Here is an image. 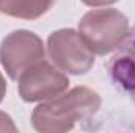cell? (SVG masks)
<instances>
[{
  "label": "cell",
  "instance_id": "obj_1",
  "mask_svg": "<svg viewBox=\"0 0 135 133\" xmlns=\"http://www.w3.org/2000/svg\"><path fill=\"white\" fill-rule=\"evenodd\" d=\"M101 106V97L86 86H75L33 110L32 122L38 132L57 133L71 130L79 121L90 119Z\"/></svg>",
  "mask_w": 135,
  "mask_h": 133
},
{
  "label": "cell",
  "instance_id": "obj_2",
  "mask_svg": "<svg viewBox=\"0 0 135 133\" xmlns=\"http://www.w3.org/2000/svg\"><path fill=\"white\" fill-rule=\"evenodd\" d=\"M129 32L127 17L113 8L91 9L79 22V33L94 55H107L118 50Z\"/></svg>",
  "mask_w": 135,
  "mask_h": 133
},
{
  "label": "cell",
  "instance_id": "obj_3",
  "mask_svg": "<svg viewBox=\"0 0 135 133\" xmlns=\"http://www.w3.org/2000/svg\"><path fill=\"white\" fill-rule=\"evenodd\" d=\"M47 52L52 63L66 74L83 75L94 64V52L82 34L72 28H61L50 34Z\"/></svg>",
  "mask_w": 135,
  "mask_h": 133
},
{
  "label": "cell",
  "instance_id": "obj_4",
  "mask_svg": "<svg viewBox=\"0 0 135 133\" xmlns=\"http://www.w3.org/2000/svg\"><path fill=\"white\" fill-rule=\"evenodd\" d=\"M44 44L41 38L28 30L9 33L0 45V63L11 80H17L24 70L44 60Z\"/></svg>",
  "mask_w": 135,
  "mask_h": 133
},
{
  "label": "cell",
  "instance_id": "obj_5",
  "mask_svg": "<svg viewBox=\"0 0 135 133\" xmlns=\"http://www.w3.org/2000/svg\"><path fill=\"white\" fill-rule=\"evenodd\" d=\"M17 83L24 102H41L63 94L69 86V78L57 66L41 60L24 70Z\"/></svg>",
  "mask_w": 135,
  "mask_h": 133
},
{
  "label": "cell",
  "instance_id": "obj_6",
  "mask_svg": "<svg viewBox=\"0 0 135 133\" xmlns=\"http://www.w3.org/2000/svg\"><path fill=\"white\" fill-rule=\"evenodd\" d=\"M107 72L112 83L124 94L135 93V30L121 44L118 52L107 63Z\"/></svg>",
  "mask_w": 135,
  "mask_h": 133
},
{
  "label": "cell",
  "instance_id": "obj_7",
  "mask_svg": "<svg viewBox=\"0 0 135 133\" xmlns=\"http://www.w3.org/2000/svg\"><path fill=\"white\" fill-rule=\"evenodd\" d=\"M57 0H0V13L25 19V21H35L46 14Z\"/></svg>",
  "mask_w": 135,
  "mask_h": 133
},
{
  "label": "cell",
  "instance_id": "obj_8",
  "mask_svg": "<svg viewBox=\"0 0 135 133\" xmlns=\"http://www.w3.org/2000/svg\"><path fill=\"white\" fill-rule=\"evenodd\" d=\"M0 132H16V125L13 124V119L3 111H0Z\"/></svg>",
  "mask_w": 135,
  "mask_h": 133
},
{
  "label": "cell",
  "instance_id": "obj_9",
  "mask_svg": "<svg viewBox=\"0 0 135 133\" xmlns=\"http://www.w3.org/2000/svg\"><path fill=\"white\" fill-rule=\"evenodd\" d=\"M85 5L88 6H107V5H113L118 0H82Z\"/></svg>",
  "mask_w": 135,
  "mask_h": 133
},
{
  "label": "cell",
  "instance_id": "obj_10",
  "mask_svg": "<svg viewBox=\"0 0 135 133\" xmlns=\"http://www.w3.org/2000/svg\"><path fill=\"white\" fill-rule=\"evenodd\" d=\"M5 94H6V83H5V78H3V75L0 74V102L3 100Z\"/></svg>",
  "mask_w": 135,
  "mask_h": 133
},
{
  "label": "cell",
  "instance_id": "obj_11",
  "mask_svg": "<svg viewBox=\"0 0 135 133\" xmlns=\"http://www.w3.org/2000/svg\"><path fill=\"white\" fill-rule=\"evenodd\" d=\"M131 97H132V100H134V103H135V93L132 94V96H131Z\"/></svg>",
  "mask_w": 135,
  "mask_h": 133
}]
</instances>
